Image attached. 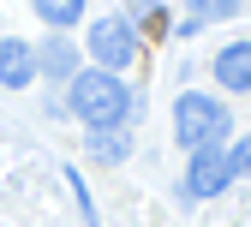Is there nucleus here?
Wrapping results in <instances>:
<instances>
[{"label": "nucleus", "mask_w": 251, "mask_h": 227, "mask_svg": "<svg viewBox=\"0 0 251 227\" xmlns=\"http://www.w3.org/2000/svg\"><path fill=\"white\" fill-rule=\"evenodd\" d=\"M66 108H72L84 126H126V114H132V90H126V78H120V72L90 66V72H78V78H72Z\"/></svg>", "instance_id": "f257e3e1"}, {"label": "nucleus", "mask_w": 251, "mask_h": 227, "mask_svg": "<svg viewBox=\"0 0 251 227\" xmlns=\"http://www.w3.org/2000/svg\"><path fill=\"white\" fill-rule=\"evenodd\" d=\"M0 84H6V90L36 84V48H30V42H18V36H0Z\"/></svg>", "instance_id": "39448f33"}, {"label": "nucleus", "mask_w": 251, "mask_h": 227, "mask_svg": "<svg viewBox=\"0 0 251 227\" xmlns=\"http://www.w3.org/2000/svg\"><path fill=\"white\" fill-rule=\"evenodd\" d=\"M132 12H138V18L150 24V36H162V30H168V12L155 6V0H132Z\"/></svg>", "instance_id": "9d476101"}, {"label": "nucleus", "mask_w": 251, "mask_h": 227, "mask_svg": "<svg viewBox=\"0 0 251 227\" xmlns=\"http://www.w3.org/2000/svg\"><path fill=\"white\" fill-rule=\"evenodd\" d=\"M233 6H239V0H192V12H198V24H203V18H227Z\"/></svg>", "instance_id": "9b49d317"}, {"label": "nucleus", "mask_w": 251, "mask_h": 227, "mask_svg": "<svg viewBox=\"0 0 251 227\" xmlns=\"http://www.w3.org/2000/svg\"><path fill=\"white\" fill-rule=\"evenodd\" d=\"M126 150H132V138H126L120 126H96V132H90V155L96 161H126Z\"/></svg>", "instance_id": "1a4fd4ad"}, {"label": "nucleus", "mask_w": 251, "mask_h": 227, "mask_svg": "<svg viewBox=\"0 0 251 227\" xmlns=\"http://www.w3.org/2000/svg\"><path fill=\"white\" fill-rule=\"evenodd\" d=\"M215 84L222 90H251V42H227L222 54H215Z\"/></svg>", "instance_id": "423d86ee"}, {"label": "nucleus", "mask_w": 251, "mask_h": 227, "mask_svg": "<svg viewBox=\"0 0 251 227\" xmlns=\"http://www.w3.org/2000/svg\"><path fill=\"white\" fill-rule=\"evenodd\" d=\"M233 179H239V174H233L227 150H192V168H185V198H222Z\"/></svg>", "instance_id": "20e7f679"}, {"label": "nucleus", "mask_w": 251, "mask_h": 227, "mask_svg": "<svg viewBox=\"0 0 251 227\" xmlns=\"http://www.w3.org/2000/svg\"><path fill=\"white\" fill-rule=\"evenodd\" d=\"M36 66H48L54 78H78V54H72V42L54 30V36L42 42V54H36Z\"/></svg>", "instance_id": "0eeeda50"}, {"label": "nucleus", "mask_w": 251, "mask_h": 227, "mask_svg": "<svg viewBox=\"0 0 251 227\" xmlns=\"http://www.w3.org/2000/svg\"><path fill=\"white\" fill-rule=\"evenodd\" d=\"M30 6H36V18H42L48 30H60V36L84 18V0H30Z\"/></svg>", "instance_id": "6e6552de"}, {"label": "nucleus", "mask_w": 251, "mask_h": 227, "mask_svg": "<svg viewBox=\"0 0 251 227\" xmlns=\"http://www.w3.org/2000/svg\"><path fill=\"white\" fill-rule=\"evenodd\" d=\"M90 54H96L102 72H126L138 60V30H132V18H120V12L96 18V24H90Z\"/></svg>", "instance_id": "7ed1b4c3"}, {"label": "nucleus", "mask_w": 251, "mask_h": 227, "mask_svg": "<svg viewBox=\"0 0 251 227\" xmlns=\"http://www.w3.org/2000/svg\"><path fill=\"white\" fill-rule=\"evenodd\" d=\"M227 126H233L227 108L215 102V96H203V90H185L179 102H174V138L185 150H222Z\"/></svg>", "instance_id": "f03ea898"}, {"label": "nucleus", "mask_w": 251, "mask_h": 227, "mask_svg": "<svg viewBox=\"0 0 251 227\" xmlns=\"http://www.w3.org/2000/svg\"><path fill=\"white\" fill-rule=\"evenodd\" d=\"M227 161H233V174H251V132H245V138L227 150Z\"/></svg>", "instance_id": "f8f14e48"}]
</instances>
